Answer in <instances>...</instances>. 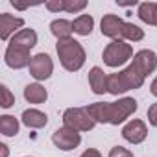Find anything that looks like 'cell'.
<instances>
[{
	"label": "cell",
	"instance_id": "13",
	"mask_svg": "<svg viewBox=\"0 0 157 157\" xmlns=\"http://www.w3.org/2000/svg\"><path fill=\"white\" fill-rule=\"evenodd\" d=\"M107 80H109V76H105V72L100 67H93L89 70V85L94 94L107 93Z\"/></svg>",
	"mask_w": 157,
	"mask_h": 157
},
{
	"label": "cell",
	"instance_id": "29",
	"mask_svg": "<svg viewBox=\"0 0 157 157\" xmlns=\"http://www.w3.org/2000/svg\"><path fill=\"white\" fill-rule=\"evenodd\" d=\"M150 93L153 94V96H157V78L151 82V85H150Z\"/></svg>",
	"mask_w": 157,
	"mask_h": 157
},
{
	"label": "cell",
	"instance_id": "27",
	"mask_svg": "<svg viewBox=\"0 0 157 157\" xmlns=\"http://www.w3.org/2000/svg\"><path fill=\"white\" fill-rule=\"evenodd\" d=\"M118 6H124V8H129V6H137V0H129V2H122V0H117Z\"/></svg>",
	"mask_w": 157,
	"mask_h": 157
},
{
	"label": "cell",
	"instance_id": "18",
	"mask_svg": "<svg viewBox=\"0 0 157 157\" xmlns=\"http://www.w3.org/2000/svg\"><path fill=\"white\" fill-rule=\"evenodd\" d=\"M50 32H52L54 37H57V41H61V39H70V33L74 30H72V22L70 21H67V19H56L50 24Z\"/></svg>",
	"mask_w": 157,
	"mask_h": 157
},
{
	"label": "cell",
	"instance_id": "24",
	"mask_svg": "<svg viewBox=\"0 0 157 157\" xmlns=\"http://www.w3.org/2000/svg\"><path fill=\"white\" fill-rule=\"evenodd\" d=\"M109 157H133V151H129L124 146H113L109 151Z\"/></svg>",
	"mask_w": 157,
	"mask_h": 157
},
{
	"label": "cell",
	"instance_id": "30",
	"mask_svg": "<svg viewBox=\"0 0 157 157\" xmlns=\"http://www.w3.org/2000/svg\"><path fill=\"white\" fill-rule=\"evenodd\" d=\"M0 150H2V157H8L10 151H8V146L6 144H0Z\"/></svg>",
	"mask_w": 157,
	"mask_h": 157
},
{
	"label": "cell",
	"instance_id": "15",
	"mask_svg": "<svg viewBox=\"0 0 157 157\" xmlns=\"http://www.w3.org/2000/svg\"><path fill=\"white\" fill-rule=\"evenodd\" d=\"M10 43H11V44H19V46H22V48L32 50V48L37 44V33H35V30H32V28H24V30L17 32V33L11 37V41H10Z\"/></svg>",
	"mask_w": 157,
	"mask_h": 157
},
{
	"label": "cell",
	"instance_id": "25",
	"mask_svg": "<svg viewBox=\"0 0 157 157\" xmlns=\"http://www.w3.org/2000/svg\"><path fill=\"white\" fill-rule=\"evenodd\" d=\"M148 122L157 128V104H151L148 107Z\"/></svg>",
	"mask_w": 157,
	"mask_h": 157
},
{
	"label": "cell",
	"instance_id": "7",
	"mask_svg": "<svg viewBox=\"0 0 157 157\" xmlns=\"http://www.w3.org/2000/svg\"><path fill=\"white\" fill-rule=\"evenodd\" d=\"M28 68H30V74L35 78L37 82H43V80H48V78L52 76V72H54V63H52V57H50L48 54L41 52V54L32 56Z\"/></svg>",
	"mask_w": 157,
	"mask_h": 157
},
{
	"label": "cell",
	"instance_id": "23",
	"mask_svg": "<svg viewBox=\"0 0 157 157\" xmlns=\"http://www.w3.org/2000/svg\"><path fill=\"white\" fill-rule=\"evenodd\" d=\"M44 6H46V10L52 11V13L65 11V8H67V0H50V2H46Z\"/></svg>",
	"mask_w": 157,
	"mask_h": 157
},
{
	"label": "cell",
	"instance_id": "19",
	"mask_svg": "<svg viewBox=\"0 0 157 157\" xmlns=\"http://www.w3.org/2000/svg\"><path fill=\"white\" fill-rule=\"evenodd\" d=\"M93 28H94V19L91 15H80L72 22V30L78 35H91Z\"/></svg>",
	"mask_w": 157,
	"mask_h": 157
},
{
	"label": "cell",
	"instance_id": "3",
	"mask_svg": "<svg viewBox=\"0 0 157 157\" xmlns=\"http://www.w3.org/2000/svg\"><path fill=\"white\" fill-rule=\"evenodd\" d=\"M56 52L59 56V61L63 65L65 70L68 72H76V70H80L83 65H85V50L82 46V43H78L76 39H61L57 41L56 44Z\"/></svg>",
	"mask_w": 157,
	"mask_h": 157
},
{
	"label": "cell",
	"instance_id": "5",
	"mask_svg": "<svg viewBox=\"0 0 157 157\" xmlns=\"http://www.w3.org/2000/svg\"><path fill=\"white\" fill-rule=\"evenodd\" d=\"M133 56V48L131 44H128L126 41H111L105 48H104V54H102V59L107 67L111 68H117V67H122L124 63H128Z\"/></svg>",
	"mask_w": 157,
	"mask_h": 157
},
{
	"label": "cell",
	"instance_id": "10",
	"mask_svg": "<svg viewBox=\"0 0 157 157\" xmlns=\"http://www.w3.org/2000/svg\"><path fill=\"white\" fill-rule=\"evenodd\" d=\"M131 67L140 74V76H148L157 68V54L153 50H140L133 56Z\"/></svg>",
	"mask_w": 157,
	"mask_h": 157
},
{
	"label": "cell",
	"instance_id": "22",
	"mask_svg": "<svg viewBox=\"0 0 157 157\" xmlns=\"http://www.w3.org/2000/svg\"><path fill=\"white\" fill-rule=\"evenodd\" d=\"M87 8V2L85 0H67V8L65 11L67 13H78V11H82Z\"/></svg>",
	"mask_w": 157,
	"mask_h": 157
},
{
	"label": "cell",
	"instance_id": "28",
	"mask_svg": "<svg viewBox=\"0 0 157 157\" xmlns=\"http://www.w3.org/2000/svg\"><path fill=\"white\" fill-rule=\"evenodd\" d=\"M11 6H13L15 10H28V8H30V4H19V2H15V0L11 2Z\"/></svg>",
	"mask_w": 157,
	"mask_h": 157
},
{
	"label": "cell",
	"instance_id": "8",
	"mask_svg": "<svg viewBox=\"0 0 157 157\" xmlns=\"http://www.w3.org/2000/svg\"><path fill=\"white\" fill-rule=\"evenodd\" d=\"M52 142H54L56 148H59L63 151H70V150H74V148L80 146L82 137H80V133H78V131L63 126V128H59V129H56L52 133Z\"/></svg>",
	"mask_w": 157,
	"mask_h": 157
},
{
	"label": "cell",
	"instance_id": "1",
	"mask_svg": "<svg viewBox=\"0 0 157 157\" xmlns=\"http://www.w3.org/2000/svg\"><path fill=\"white\" fill-rule=\"evenodd\" d=\"M137 107H139L137 100L126 96V98H120L118 102H94L85 109L89 111V115L93 117L94 122L118 126L128 117H131L137 111Z\"/></svg>",
	"mask_w": 157,
	"mask_h": 157
},
{
	"label": "cell",
	"instance_id": "11",
	"mask_svg": "<svg viewBox=\"0 0 157 157\" xmlns=\"http://www.w3.org/2000/svg\"><path fill=\"white\" fill-rule=\"evenodd\" d=\"M122 137H124L128 142H131V144H140V142H144L146 137H148V128H146V124H144L142 120H139V118L129 120V122L122 128Z\"/></svg>",
	"mask_w": 157,
	"mask_h": 157
},
{
	"label": "cell",
	"instance_id": "2",
	"mask_svg": "<svg viewBox=\"0 0 157 157\" xmlns=\"http://www.w3.org/2000/svg\"><path fill=\"white\" fill-rule=\"evenodd\" d=\"M100 30H102V35L111 37L113 41H133V43H137V41L144 39V32L139 26L126 22L113 13L104 15L102 22H100Z\"/></svg>",
	"mask_w": 157,
	"mask_h": 157
},
{
	"label": "cell",
	"instance_id": "21",
	"mask_svg": "<svg viewBox=\"0 0 157 157\" xmlns=\"http://www.w3.org/2000/svg\"><path fill=\"white\" fill-rule=\"evenodd\" d=\"M15 104V96L11 94V91L6 85H0V105L4 109H10Z\"/></svg>",
	"mask_w": 157,
	"mask_h": 157
},
{
	"label": "cell",
	"instance_id": "14",
	"mask_svg": "<svg viewBox=\"0 0 157 157\" xmlns=\"http://www.w3.org/2000/svg\"><path fill=\"white\" fill-rule=\"evenodd\" d=\"M21 118H22V124L32 128V129H39V128H44L48 124L46 113H43L39 109H26Z\"/></svg>",
	"mask_w": 157,
	"mask_h": 157
},
{
	"label": "cell",
	"instance_id": "20",
	"mask_svg": "<svg viewBox=\"0 0 157 157\" xmlns=\"http://www.w3.org/2000/svg\"><path fill=\"white\" fill-rule=\"evenodd\" d=\"M0 133L4 137H15L19 133V120L11 115L0 117Z\"/></svg>",
	"mask_w": 157,
	"mask_h": 157
},
{
	"label": "cell",
	"instance_id": "9",
	"mask_svg": "<svg viewBox=\"0 0 157 157\" xmlns=\"http://www.w3.org/2000/svg\"><path fill=\"white\" fill-rule=\"evenodd\" d=\"M4 59H6V65H8L10 68L21 70V68H24V67L30 65L32 56H30V50H28V48H22V46H19V44H11V43H10L8 48H6Z\"/></svg>",
	"mask_w": 157,
	"mask_h": 157
},
{
	"label": "cell",
	"instance_id": "4",
	"mask_svg": "<svg viewBox=\"0 0 157 157\" xmlns=\"http://www.w3.org/2000/svg\"><path fill=\"white\" fill-rule=\"evenodd\" d=\"M144 83V76H140L131 65L120 72L109 74V80H107V93H111L113 96H118L126 91L131 89H140Z\"/></svg>",
	"mask_w": 157,
	"mask_h": 157
},
{
	"label": "cell",
	"instance_id": "26",
	"mask_svg": "<svg viewBox=\"0 0 157 157\" xmlns=\"http://www.w3.org/2000/svg\"><path fill=\"white\" fill-rule=\"evenodd\" d=\"M80 157H102V153H100L96 148H89V150H85Z\"/></svg>",
	"mask_w": 157,
	"mask_h": 157
},
{
	"label": "cell",
	"instance_id": "12",
	"mask_svg": "<svg viewBox=\"0 0 157 157\" xmlns=\"http://www.w3.org/2000/svg\"><path fill=\"white\" fill-rule=\"evenodd\" d=\"M22 26H24V19L13 17L10 13H0V39L2 41H8L11 35H15V30L21 32Z\"/></svg>",
	"mask_w": 157,
	"mask_h": 157
},
{
	"label": "cell",
	"instance_id": "17",
	"mask_svg": "<svg viewBox=\"0 0 157 157\" xmlns=\"http://www.w3.org/2000/svg\"><path fill=\"white\" fill-rule=\"evenodd\" d=\"M139 19L146 24L157 26V2H142L139 4Z\"/></svg>",
	"mask_w": 157,
	"mask_h": 157
},
{
	"label": "cell",
	"instance_id": "6",
	"mask_svg": "<svg viewBox=\"0 0 157 157\" xmlns=\"http://www.w3.org/2000/svg\"><path fill=\"white\" fill-rule=\"evenodd\" d=\"M63 124L74 131H91L94 128V120L83 107H68L63 113Z\"/></svg>",
	"mask_w": 157,
	"mask_h": 157
},
{
	"label": "cell",
	"instance_id": "16",
	"mask_svg": "<svg viewBox=\"0 0 157 157\" xmlns=\"http://www.w3.org/2000/svg\"><path fill=\"white\" fill-rule=\"evenodd\" d=\"M24 98L30 104H44L48 98V93L41 83H30L24 87Z\"/></svg>",
	"mask_w": 157,
	"mask_h": 157
}]
</instances>
